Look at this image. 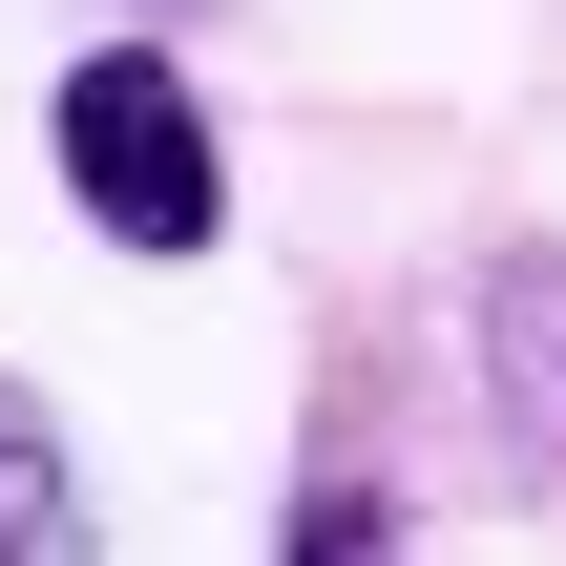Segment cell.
Returning <instances> with one entry per match:
<instances>
[{
	"mask_svg": "<svg viewBox=\"0 0 566 566\" xmlns=\"http://www.w3.org/2000/svg\"><path fill=\"white\" fill-rule=\"evenodd\" d=\"M42 147H63V210L105 252H210L231 231V147H210V84L168 42H84L42 84Z\"/></svg>",
	"mask_w": 566,
	"mask_h": 566,
	"instance_id": "1",
	"label": "cell"
},
{
	"mask_svg": "<svg viewBox=\"0 0 566 566\" xmlns=\"http://www.w3.org/2000/svg\"><path fill=\"white\" fill-rule=\"evenodd\" d=\"M462 336H483V441H504V483H566V231L483 252Z\"/></svg>",
	"mask_w": 566,
	"mask_h": 566,
	"instance_id": "2",
	"label": "cell"
},
{
	"mask_svg": "<svg viewBox=\"0 0 566 566\" xmlns=\"http://www.w3.org/2000/svg\"><path fill=\"white\" fill-rule=\"evenodd\" d=\"M0 566H105V525H84V462H63V420L0 378Z\"/></svg>",
	"mask_w": 566,
	"mask_h": 566,
	"instance_id": "3",
	"label": "cell"
},
{
	"mask_svg": "<svg viewBox=\"0 0 566 566\" xmlns=\"http://www.w3.org/2000/svg\"><path fill=\"white\" fill-rule=\"evenodd\" d=\"M273 566H420V525H399L378 483H294V525H273Z\"/></svg>",
	"mask_w": 566,
	"mask_h": 566,
	"instance_id": "4",
	"label": "cell"
}]
</instances>
